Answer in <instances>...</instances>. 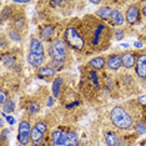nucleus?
Masks as SVG:
<instances>
[{
	"label": "nucleus",
	"mask_w": 146,
	"mask_h": 146,
	"mask_svg": "<svg viewBox=\"0 0 146 146\" xmlns=\"http://www.w3.org/2000/svg\"><path fill=\"white\" fill-rule=\"evenodd\" d=\"M110 120L117 129L129 130L134 125L132 116L125 110L122 106H115L110 112Z\"/></svg>",
	"instance_id": "1"
},
{
	"label": "nucleus",
	"mask_w": 146,
	"mask_h": 146,
	"mask_svg": "<svg viewBox=\"0 0 146 146\" xmlns=\"http://www.w3.org/2000/svg\"><path fill=\"white\" fill-rule=\"evenodd\" d=\"M51 145L52 146H78L79 139L74 131L55 130L51 132Z\"/></svg>",
	"instance_id": "2"
},
{
	"label": "nucleus",
	"mask_w": 146,
	"mask_h": 146,
	"mask_svg": "<svg viewBox=\"0 0 146 146\" xmlns=\"http://www.w3.org/2000/svg\"><path fill=\"white\" fill-rule=\"evenodd\" d=\"M64 38H65V42L70 46L74 50H82L85 46V40L82 38V35L76 30L72 26L66 28V30L64 33Z\"/></svg>",
	"instance_id": "3"
},
{
	"label": "nucleus",
	"mask_w": 146,
	"mask_h": 146,
	"mask_svg": "<svg viewBox=\"0 0 146 146\" xmlns=\"http://www.w3.org/2000/svg\"><path fill=\"white\" fill-rule=\"evenodd\" d=\"M49 55L52 58V60L64 61L68 56V44L61 39L52 40L49 48Z\"/></svg>",
	"instance_id": "4"
},
{
	"label": "nucleus",
	"mask_w": 146,
	"mask_h": 146,
	"mask_svg": "<svg viewBox=\"0 0 146 146\" xmlns=\"http://www.w3.org/2000/svg\"><path fill=\"white\" fill-rule=\"evenodd\" d=\"M108 38V26L102 23H96L94 26V30H92V35L90 38V42L92 46L95 48H101L102 44Z\"/></svg>",
	"instance_id": "5"
},
{
	"label": "nucleus",
	"mask_w": 146,
	"mask_h": 146,
	"mask_svg": "<svg viewBox=\"0 0 146 146\" xmlns=\"http://www.w3.org/2000/svg\"><path fill=\"white\" fill-rule=\"evenodd\" d=\"M31 132H33V127L29 121H21L19 124V129H18V141L19 144L25 146L29 144V141H31Z\"/></svg>",
	"instance_id": "6"
},
{
	"label": "nucleus",
	"mask_w": 146,
	"mask_h": 146,
	"mask_svg": "<svg viewBox=\"0 0 146 146\" xmlns=\"http://www.w3.org/2000/svg\"><path fill=\"white\" fill-rule=\"evenodd\" d=\"M135 71H136V75L140 79L146 80V54L139 55V58L136 59Z\"/></svg>",
	"instance_id": "7"
},
{
	"label": "nucleus",
	"mask_w": 146,
	"mask_h": 146,
	"mask_svg": "<svg viewBox=\"0 0 146 146\" xmlns=\"http://www.w3.org/2000/svg\"><path fill=\"white\" fill-rule=\"evenodd\" d=\"M125 19L130 25L136 24L139 21V19H140V9H139V6H136V5L129 6L127 10H126Z\"/></svg>",
	"instance_id": "8"
},
{
	"label": "nucleus",
	"mask_w": 146,
	"mask_h": 146,
	"mask_svg": "<svg viewBox=\"0 0 146 146\" xmlns=\"http://www.w3.org/2000/svg\"><path fill=\"white\" fill-rule=\"evenodd\" d=\"M106 65L110 70H119L120 66L122 65V55H112L111 58H109Z\"/></svg>",
	"instance_id": "9"
},
{
	"label": "nucleus",
	"mask_w": 146,
	"mask_h": 146,
	"mask_svg": "<svg viewBox=\"0 0 146 146\" xmlns=\"http://www.w3.org/2000/svg\"><path fill=\"white\" fill-rule=\"evenodd\" d=\"M30 52L38 55H44V45L36 38H33L30 41Z\"/></svg>",
	"instance_id": "10"
},
{
	"label": "nucleus",
	"mask_w": 146,
	"mask_h": 146,
	"mask_svg": "<svg viewBox=\"0 0 146 146\" xmlns=\"http://www.w3.org/2000/svg\"><path fill=\"white\" fill-rule=\"evenodd\" d=\"M28 62L34 66V68L40 69L42 62H44V55H38V54H33V52H30V54L28 55Z\"/></svg>",
	"instance_id": "11"
},
{
	"label": "nucleus",
	"mask_w": 146,
	"mask_h": 146,
	"mask_svg": "<svg viewBox=\"0 0 146 146\" xmlns=\"http://www.w3.org/2000/svg\"><path fill=\"white\" fill-rule=\"evenodd\" d=\"M122 65L126 69H131L136 65V58L132 52H125L122 55Z\"/></svg>",
	"instance_id": "12"
},
{
	"label": "nucleus",
	"mask_w": 146,
	"mask_h": 146,
	"mask_svg": "<svg viewBox=\"0 0 146 146\" xmlns=\"http://www.w3.org/2000/svg\"><path fill=\"white\" fill-rule=\"evenodd\" d=\"M42 141H44V132L38 130L34 126L33 127V132H31V142L35 146H40L42 144Z\"/></svg>",
	"instance_id": "13"
},
{
	"label": "nucleus",
	"mask_w": 146,
	"mask_h": 146,
	"mask_svg": "<svg viewBox=\"0 0 146 146\" xmlns=\"http://www.w3.org/2000/svg\"><path fill=\"white\" fill-rule=\"evenodd\" d=\"M104 139H105V144L108 146H119V137L115 132L112 131L105 132Z\"/></svg>",
	"instance_id": "14"
},
{
	"label": "nucleus",
	"mask_w": 146,
	"mask_h": 146,
	"mask_svg": "<svg viewBox=\"0 0 146 146\" xmlns=\"http://www.w3.org/2000/svg\"><path fill=\"white\" fill-rule=\"evenodd\" d=\"M89 65H90L92 69H95V70H101V69L105 68L106 61L102 56H98V58L91 59V60L89 61Z\"/></svg>",
	"instance_id": "15"
},
{
	"label": "nucleus",
	"mask_w": 146,
	"mask_h": 146,
	"mask_svg": "<svg viewBox=\"0 0 146 146\" xmlns=\"http://www.w3.org/2000/svg\"><path fill=\"white\" fill-rule=\"evenodd\" d=\"M112 10H114V9H111L110 6H102V8H100L96 11V15L100 19H102V20H108L109 18H111Z\"/></svg>",
	"instance_id": "16"
},
{
	"label": "nucleus",
	"mask_w": 146,
	"mask_h": 146,
	"mask_svg": "<svg viewBox=\"0 0 146 146\" xmlns=\"http://www.w3.org/2000/svg\"><path fill=\"white\" fill-rule=\"evenodd\" d=\"M55 72H56V70L52 69L51 66H41L38 71V75L40 76V78H51V76L55 75Z\"/></svg>",
	"instance_id": "17"
},
{
	"label": "nucleus",
	"mask_w": 146,
	"mask_h": 146,
	"mask_svg": "<svg viewBox=\"0 0 146 146\" xmlns=\"http://www.w3.org/2000/svg\"><path fill=\"white\" fill-rule=\"evenodd\" d=\"M25 25H26V23H25L24 16H16L14 20H13V28H14V30L18 31V33L24 30Z\"/></svg>",
	"instance_id": "18"
},
{
	"label": "nucleus",
	"mask_w": 146,
	"mask_h": 146,
	"mask_svg": "<svg viewBox=\"0 0 146 146\" xmlns=\"http://www.w3.org/2000/svg\"><path fill=\"white\" fill-rule=\"evenodd\" d=\"M111 20L114 21V24L115 25H117V26H120V25H122L124 24V15H122V13L120 11V10H116V9H114L112 10V14H111Z\"/></svg>",
	"instance_id": "19"
},
{
	"label": "nucleus",
	"mask_w": 146,
	"mask_h": 146,
	"mask_svg": "<svg viewBox=\"0 0 146 146\" xmlns=\"http://www.w3.org/2000/svg\"><path fill=\"white\" fill-rule=\"evenodd\" d=\"M54 34H55V29L52 28L51 25L45 26V28L41 30V38L44 39V40H49V39H51L52 36H54Z\"/></svg>",
	"instance_id": "20"
},
{
	"label": "nucleus",
	"mask_w": 146,
	"mask_h": 146,
	"mask_svg": "<svg viewBox=\"0 0 146 146\" xmlns=\"http://www.w3.org/2000/svg\"><path fill=\"white\" fill-rule=\"evenodd\" d=\"M61 84H62V79L61 78H56L54 82H52V94L55 98H58L60 95V90H61Z\"/></svg>",
	"instance_id": "21"
},
{
	"label": "nucleus",
	"mask_w": 146,
	"mask_h": 146,
	"mask_svg": "<svg viewBox=\"0 0 146 146\" xmlns=\"http://www.w3.org/2000/svg\"><path fill=\"white\" fill-rule=\"evenodd\" d=\"M1 108H3V112H4V114L5 112L6 114H10V112H13L15 110V104L13 100H8L5 104L1 105Z\"/></svg>",
	"instance_id": "22"
},
{
	"label": "nucleus",
	"mask_w": 146,
	"mask_h": 146,
	"mask_svg": "<svg viewBox=\"0 0 146 146\" xmlns=\"http://www.w3.org/2000/svg\"><path fill=\"white\" fill-rule=\"evenodd\" d=\"M3 62L8 66V68H13L15 65V59L13 58L11 55L6 54V55H3Z\"/></svg>",
	"instance_id": "23"
},
{
	"label": "nucleus",
	"mask_w": 146,
	"mask_h": 146,
	"mask_svg": "<svg viewBox=\"0 0 146 146\" xmlns=\"http://www.w3.org/2000/svg\"><path fill=\"white\" fill-rule=\"evenodd\" d=\"M40 110V105L38 104V102H30L28 106V111L30 112V114H35V112H38Z\"/></svg>",
	"instance_id": "24"
},
{
	"label": "nucleus",
	"mask_w": 146,
	"mask_h": 146,
	"mask_svg": "<svg viewBox=\"0 0 146 146\" xmlns=\"http://www.w3.org/2000/svg\"><path fill=\"white\" fill-rule=\"evenodd\" d=\"M8 35H9V38L13 39L14 41H20V40H21L20 34H19L18 31H15V30H10V31L8 33Z\"/></svg>",
	"instance_id": "25"
},
{
	"label": "nucleus",
	"mask_w": 146,
	"mask_h": 146,
	"mask_svg": "<svg viewBox=\"0 0 146 146\" xmlns=\"http://www.w3.org/2000/svg\"><path fill=\"white\" fill-rule=\"evenodd\" d=\"M51 68L52 69H55V70H56V69H59V70H61V69L62 68H64V61H58V60H52L51 61Z\"/></svg>",
	"instance_id": "26"
},
{
	"label": "nucleus",
	"mask_w": 146,
	"mask_h": 146,
	"mask_svg": "<svg viewBox=\"0 0 146 146\" xmlns=\"http://www.w3.org/2000/svg\"><path fill=\"white\" fill-rule=\"evenodd\" d=\"M136 127V131L139 132V134H145L146 132V125H144L142 122H137V124L135 125Z\"/></svg>",
	"instance_id": "27"
},
{
	"label": "nucleus",
	"mask_w": 146,
	"mask_h": 146,
	"mask_svg": "<svg viewBox=\"0 0 146 146\" xmlns=\"http://www.w3.org/2000/svg\"><path fill=\"white\" fill-rule=\"evenodd\" d=\"M35 127L38 129V130H40L41 132H44L45 134V131H46V129H48V126H46V124H44V122H36L35 124Z\"/></svg>",
	"instance_id": "28"
},
{
	"label": "nucleus",
	"mask_w": 146,
	"mask_h": 146,
	"mask_svg": "<svg viewBox=\"0 0 146 146\" xmlns=\"http://www.w3.org/2000/svg\"><path fill=\"white\" fill-rule=\"evenodd\" d=\"M8 100H9V99H8V95H6V92L4 90H1V92H0V102H1V105L5 104Z\"/></svg>",
	"instance_id": "29"
},
{
	"label": "nucleus",
	"mask_w": 146,
	"mask_h": 146,
	"mask_svg": "<svg viewBox=\"0 0 146 146\" xmlns=\"http://www.w3.org/2000/svg\"><path fill=\"white\" fill-rule=\"evenodd\" d=\"M122 38H124V33H122L121 30H120V31L116 30V31H115V39H116V40H121Z\"/></svg>",
	"instance_id": "30"
},
{
	"label": "nucleus",
	"mask_w": 146,
	"mask_h": 146,
	"mask_svg": "<svg viewBox=\"0 0 146 146\" xmlns=\"http://www.w3.org/2000/svg\"><path fill=\"white\" fill-rule=\"evenodd\" d=\"M137 102L141 105H146V95H141L137 98Z\"/></svg>",
	"instance_id": "31"
},
{
	"label": "nucleus",
	"mask_w": 146,
	"mask_h": 146,
	"mask_svg": "<svg viewBox=\"0 0 146 146\" xmlns=\"http://www.w3.org/2000/svg\"><path fill=\"white\" fill-rule=\"evenodd\" d=\"M6 121H8V122H9V124H10V125L15 124V120H14V119L11 117V116H6Z\"/></svg>",
	"instance_id": "32"
},
{
	"label": "nucleus",
	"mask_w": 146,
	"mask_h": 146,
	"mask_svg": "<svg viewBox=\"0 0 146 146\" xmlns=\"http://www.w3.org/2000/svg\"><path fill=\"white\" fill-rule=\"evenodd\" d=\"M60 4H62L61 1H51L50 3V5H52V6H59Z\"/></svg>",
	"instance_id": "33"
},
{
	"label": "nucleus",
	"mask_w": 146,
	"mask_h": 146,
	"mask_svg": "<svg viewBox=\"0 0 146 146\" xmlns=\"http://www.w3.org/2000/svg\"><path fill=\"white\" fill-rule=\"evenodd\" d=\"M142 14H144V16L146 18V5L142 6Z\"/></svg>",
	"instance_id": "34"
},
{
	"label": "nucleus",
	"mask_w": 146,
	"mask_h": 146,
	"mask_svg": "<svg viewBox=\"0 0 146 146\" xmlns=\"http://www.w3.org/2000/svg\"><path fill=\"white\" fill-rule=\"evenodd\" d=\"M135 46H136V48H141L142 44H141V42H139V41H136L135 42Z\"/></svg>",
	"instance_id": "35"
}]
</instances>
